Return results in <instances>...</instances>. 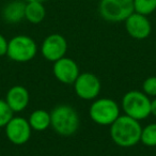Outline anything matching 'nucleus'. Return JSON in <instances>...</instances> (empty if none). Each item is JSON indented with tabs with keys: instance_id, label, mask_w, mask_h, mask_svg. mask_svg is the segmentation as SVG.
I'll use <instances>...</instances> for the list:
<instances>
[{
	"instance_id": "1",
	"label": "nucleus",
	"mask_w": 156,
	"mask_h": 156,
	"mask_svg": "<svg viewBox=\"0 0 156 156\" xmlns=\"http://www.w3.org/2000/svg\"><path fill=\"white\" fill-rule=\"evenodd\" d=\"M141 130L142 127L139 121L126 115H121L110 125V137L119 147H130L140 141Z\"/></svg>"
},
{
	"instance_id": "2",
	"label": "nucleus",
	"mask_w": 156,
	"mask_h": 156,
	"mask_svg": "<svg viewBox=\"0 0 156 156\" xmlns=\"http://www.w3.org/2000/svg\"><path fill=\"white\" fill-rule=\"evenodd\" d=\"M50 119L54 130L61 136H72L79 128V115L69 105H58L50 111Z\"/></svg>"
},
{
	"instance_id": "3",
	"label": "nucleus",
	"mask_w": 156,
	"mask_h": 156,
	"mask_svg": "<svg viewBox=\"0 0 156 156\" xmlns=\"http://www.w3.org/2000/svg\"><path fill=\"white\" fill-rule=\"evenodd\" d=\"M124 115L141 121L151 115V100L145 93L138 90H132L124 94L121 103Z\"/></svg>"
},
{
	"instance_id": "4",
	"label": "nucleus",
	"mask_w": 156,
	"mask_h": 156,
	"mask_svg": "<svg viewBox=\"0 0 156 156\" xmlns=\"http://www.w3.org/2000/svg\"><path fill=\"white\" fill-rule=\"evenodd\" d=\"M89 115L92 121L98 125L110 126L121 115L120 106L111 98H95L89 108Z\"/></svg>"
},
{
	"instance_id": "5",
	"label": "nucleus",
	"mask_w": 156,
	"mask_h": 156,
	"mask_svg": "<svg viewBox=\"0 0 156 156\" xmlns=\"http://www.w3.org/2000/svg\"><path fill=\"white\" fill-rule=\"evenodd\" d=\"M37 52V45L32 37L25 34L13 37L8 44L7 56L12 61L25 63L31 61Z\"/></svg>"
},
{
	"instance_id": "6",
	"label": "nucleus",
	"mask_w": 156,
	"mask_h": 156,
	"mask_svg": "<svg viewBox=\"0 0 156 156\" xmlns=\"http://www.w3.org/2000/svg\"><path fill=\"white\" fill-rule=\"evenodd\" d=\"M134 12L133 0H100L98 3L100 16L109 23L124 22Z\"/></svg>"
},
{
	"instance_id": "7",
	"label": "nucleus",
	"mask_w": 156,
	"mask_h": 156,
	"mask_svg": "<svg viewBox=\"0 0 156 156\" xmlns=\"http://www.w3.org/2000/svg\"><path fill=\"white\" fill-rule=\"evenodd\" d=\"M73 85L76 95L85 101L95 100L100 94L101 88H102L98 76L88 72L79 74Z\"/></svg>"
},
{
	"instance_id": "8",
	"label": "nucleus",
	"mask_w": 156,
	"mask_h": 156,
	"mask_svg": "<svg viewBox=\"0 0 156 156\" xmlns=\"http://www.w3.org/2000/svg\"><path fill=\"white\" fill-rule=\"evenodd\" d=\"M5 136L13 144L22 145L29 141L31 128L29 121L23 117H13L5 125Z\"/></svg>"
},
{
	"instance_id": "9",
	"label": "nucleus",
	"mask_w": 156,
	"mask_h": 156,
	"mask_svg": "<svg viewBox=\"0 0 156 156\" xmlns=\"http://www.w3.org/2000/svg\"><path fill=\"white\" fill-rule=\"evenodd\" d=\"M67 51V41L59 33H51L44 39L41 45V54L47 61L56 62L65 57Z\"/></svg>"
},
{
	"instance_id": "10",
	"label": "nucleus",
	"mask_w": 156,
	"mask_h": 156,
	"mask_svg": "<svg viewBox=\"0 0 156 156\" xmlns=\"http://www.w3.org/2000/svg\"><path fill=\"white\" fill-rule=\"evenodd\" d=\"M125 30L135 40H145L152 32V25L147 16L134 12L124 20Z\"/></svg>"
},
{
	"instance_id": "11",
	"label": "nucleus",
	"mask_w": 156,
	"mask_h": 156,
	"mask_svg": "<svg viewBox=\"0 0 156 156\" xmlns=\"http://www.w3.org/2000/svg\"><path fill=\"white\" fill-rule=\"evenodd\" d=\"M52 73L58 81L64 85H73L79 76V66L73 59L63 57L52 65Z\"/></svg>"
},
{
	"instance_id": "12",
	"label": "nucleus",
	"mask_w": 156,
	"mask_h": 156,
	"mask_svg": "<svg viewBox=\"0 0 156 156\" xmlns=\"http://www.w3.org/2000/svg\"><path fill=\"white\" fill-rule=\"evenodd\" d=\"M5 102L13 112H22L27 108L30 101L29 92L24 86H13L10 88L5 95Z\"/></svg>"
},
{
	"instance_id": "13",
	"label": "nucleus",
	"mask_w": 156,
	"mask_h": 156,
	"mask_svg": "<svg viewBox=\"0 0 156 156\" xmlns=\"http://www.w3.org/2000/svg\"><path fill=\"white\" fill-rule=\"evenodd\" d=\"M26 2L22 0H12L3 7L1 16L7 24H18L25 20Z\"/></svg>"
},
{
	"instance_id": "14",
	"label": "nucleus",
	"mask_w": 156,
	"mask_h": 156,
	"mask_svg": "<svg viewBox=\"0 0 156 156\" xmlns=\"http://www.w3.org/2000/svg\"><path fill=\"white\" fill-rule=\"evenodd\" d=\"M40 1H26L25 7V20L30 24L37 25L44 20L46 16V9Z\"/></svg>"
},
{
	"instance_id": "15",
	"label": "nucleus",
	"mask_w": 156,
	"mask_h": 156,
	"mask_svg": "<svg viewBox=\"0 0 156 156\" xmlns=\"http://www.w3.org/2000/svg\"><path fill=\"white\" fill-rule=\"evenodd\" d=\"M28 121L32 129L37 130V132H43V130L47 129L51 123L50 112H47L43 109H37L31 113Z\"/></svg>"
},
{
	"instance_id": "16",
	"label": "nucleus",
	"mask_w": 156,
	"mask_h": 156,
	"mask_svg": "<svg viewBox=\"0 0 156 156\" xmlns=\"http://www.w3.org/2000/svg\"><path fill=\"white\" fill-rule=\"evenodd\" d=\"M140 142L147 147H156V123L147 124L142 128Z\"/></svg>"
},
{
	"instance_id": "17",
	"label": "nucleus",
	"mask_w": 156,
	"mask_h": 156,
	"mask_svg": "<svg viewBox=\"0 0 156 156\" xmlns=\"http://www.w3.org/2000/svg\"><path fill=\"white\" fill-rule=\"evenodd\" d=\"M134 11L142 15H150L156 11V0H133Z\"/></svg>"
},
{
	"instance_id": "18",
	"label": "nucleus",
	"mask_w": 156,
	"mask_h": 156,
	"mask_svg": "<svg viewBox=\"0 0 156 156\" xmlns=\"http://www.w3.org/2000/svg\"><path fill=\"white\" fill-rule=\"evenodd\" d=\"M13 111L5 100H0V128L5 127L9 121L14 117Z\"/></svg>"
},
{
	"instance_id": "19",
	"label": "nucleus",
	"mask_w": 156,
	"mask_h": 156,
	"mask_svg": "<svg viewBox=\"0 0 156 156\" xmlns=\"http://www.w3.org/2000/svg\"><path fill=\"white\" fill-rule=\"evenodd\" d=\"M142 92L147 96L156 98V76L147 77L142 83Z\"/></svg>"
},
{
	"instance_id": "20",
	"label": "nucleus",
	"mask_w": 156,
	"mask_h": 156,
	"mask_svg": "<svg viewBox=\"0 0 156 156\" xmlns=\"http://www.w3.org/2000/svg\"><path fill=\"white\" fill-rule=\"evenodd\" d=\"M8 44H9V41L2 34H0V57L7 56Z\"/></svg>"
},
{
	"instance_id": "21",
	"label": "nucleus",
	"mask_w": 156,
	"mask_h": 156,
	"mask_svg": "<svg viewBox=\"0 0 156 156\" xmlns=\"http://www.w3.org/2000/svg\"><path fill=\"white\" fill-rule=\"evenodd\" d=\"M151 115L156 117V98L151 101Z\"/></svg>"
},
{
	"instance_id": "22",
	"label": "nucleus",
	"mask_w": 156,
	"mask_h": 156,
	"mask_svg": "<svg viewBox=\"0 0 156 156\" xmlns=\"http://www.w3.org/2000/svg\"><path fill=\"white\" fill-rule=\"evenodd\" d=\"M26 1H40V2H45L46 0H26Z\"/></svg>"
}]
</instances>
